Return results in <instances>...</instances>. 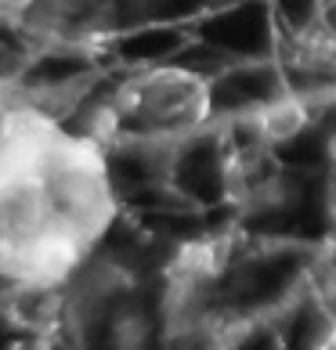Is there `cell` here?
I'll list each match as a JSON object with an SVG mask.
<instances>
[{
    "mask_svg": "<svg viewBox=\"0 0 336 350\" xmlns=\"http://www.w3.org/2000/svg\"><path fill=\"white\" fill-rule=\"evenodd\" d=\"M116 220L105 145L55 112H0V278L62 289Z\"/></svg>",
    "mask_w": 336,
    "mask_h": 350,
    "instance_id": "cell-1",
    "label": "cell"
},
{
    "mask_svg": "<svg viewBox=\"0 0 336 350\" xmlns=\"http://www.w3.org/2000/svg\"><path fill=\"white\" fill-rule=\"evenodd\" d=\"M214 109L210 83L192 69H141L123 80L105 101H98L83 126L98 145L138 141V145H174L199 134Z\"/></svg>",
    "mask_w": 336,
    "mask_h": 350,
    "instance_id": "cell-2",
    "label": "cell"
},
{
    "mask_svg": "<svg viewBox=\"0 0 336 350\" xmlns=\"http://www.w3.org/2000/svg\"><path fill=\"white\" fill-rule=\"evenodd\" d=\"M15 25L51 51H94L116 29V0H33Z\"/></svg>",
    "mask_w": 336,
    "mask_h": 350,
    "instance_id": "cell-3",
    "label": "cell"
},
{
    "mask_svg": "<svg viewBox=\"0 0 336 350\" xmlns=\"http://www.w3.org/2000/svg\"><path fill=\"white\" fill-rule=\"evenodd\" d=\"M231 256H235V242L228 235H199L174 253V260L166 264V282L210 289V285L228 271Z\"/></svg>",
    "mask_w": 336,
    "mask_h": 350,
    "instance_id": "cell-4",
    "label": "cell"
},
{
    "mask_svg": "<svg viewBox=\"0 0 336 350\" xmlns=\"http://www.w3.org/2000/svg\"><path fill=\"white\" fill-rule=\"evenodd\" d=\"M307 126V109L296 98H279L257 112V120H250V131L264 141V145H282V141L296 137Z\"/></svg>",
    "mask_w": 336,
    "mask_h": 350,
    "instance_id": "cell-5",
    "label": "cell"
},
{
    "mask_svg": "<svg viewBox=\"0 0 336 350\" xmlns=\"http://www.w3.org/2000/svg\"><path fill=\"white\" fill-rule=\"evenodd\" d=\"M109 336H112V350H148L152 343V325L141 310H131V307H120L112 314V325H109Z\"/></svg>",
    "mask_w": 336,
    "mask_h": 350,
    "instance_id": "cell-6",
    "label": "cell"
},
{
    "mask_svg": "<svg viewBox=\"0 0 336 350\" xmlns=\"http://www.w3.org/2000/svg\"><path fill=\"white\" fill-rule=\"evenodd\" d=\"M315 350H336V325H333V329H329V332L315 343Z\"/></svg>",
    "mask_w": 336,
    "mask_h": 350,
    "instance_id": "cell-7",
    "label": "cell"
}]
</instances>
